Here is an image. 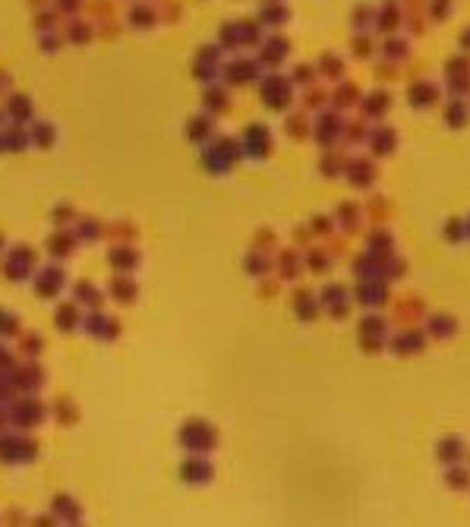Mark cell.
Wrapping results in <instances>:
<instances>
[{
	"label": "cell",
	"mask_w": 470,
	"mask_h": 527,
	"mask_svg": "<svg viewBox=\"0 0 470 527\" xmlns=\"http://www.w3.org/2000/svg\"><path fill=\"white\" fill-rule=\"evenodd\" d=\"M388 316H382V313L369 310L366 316H360V322H357V344H360V350L366 357H379L388 350Z\"/></svg>",
	"instance_id": "1"
},
{
	"label": "cell",
	"mask_w": 470,
	"mask_h": 527,
	"mask_svg": "<svg viewBox=\"0 0 470 527\" xmlns=\"http://www.w3.org/2000/svg\"><path fill=\"white\" fill-rule=\"evenodd\" d=\"M344 127H347V121L341 117V111H335V108L319 111V114H312V142H316L319 149L341 146Z\"/></svg>",
	"instance_id": "2"
},
{
	"label": "cell",
	"mask_w": 470,
	"mask_h": 527,
	"mask_svg": "<svg viewBox=\"0 0 470 527\" xmlns=\"http://www.w3.org/2000/svg\"><path fill=\"white\" fill-rule=\"evenodd\" d=\"M354 303H360L363 310H385V306H392V281L385 275L360 278L354 285Z\"/></svg>",
	"instance_id": "3"
},
{
	"label": "cell",
	"mask_w": 470,
	"mask_h": 527,
	"mask_svg": "<svg viewBox=\"0 0 470 527\" xmlns=\"http://www.w3.org/2000/svg\"><path fill=\"white\" fill-rule=\"evenodd\" d=\"M319 303H322V313H329L335 322H344V319H350V313H354V291H350L347 285H341V281H329V285L319 291Z\"/></svg>",
	"instance_id": "4"
},
{
	"label": "cell",
	"mask_w": 470,
	"mask_h": 527,
	"mask_svg": "<svg viewBox=\"0 0 470 527\" xmlns=\"http://www.w3.org/2000/svg\"><path fill=\"white\" fill-rule=\"evenodd\" d=\"M426 316H429V306H426V300L420 294H404V297L392 300V306H388V322L398 325V329L426 322Z\"/></svg>",
	"instance_id": "5"
},
{
	"label": "cell",
	"mask_w": 470,
	"mask_h": 527,
	"mask_svg": "<svg viewBox=\"0 0 470 527\" xmlns=\"http://www.w3.org/2000/svg\"><path fill=\"white\" fill-rule=\"evenodd\" d=\"M426 348H429V335L420 325H407V329H398L394 335H388V354L401 357V360L420 357Z\"/></svg>",
	"instance_id": "6"
},
{
	"label": "cell",
	"mask_w": 470,
	"mask_h": 527,
	"mask_svg": "<svg viewBox=\"0 0 470 527\" xmlns=\"http://www.w3.org/2000/svg\"><path fill=\"white\" fill-rule=\"evenodd\" d=\"M259 95H262V102H265V108L287 111L293 104V79L281 76V73H268L259 83Z\"/></svg>",
	"instance_id": "7"
},
{
	"label": "cell",
	"mask_w": 470,
	"mask_h": 527,
	"mask_svg": "<svg viewBox=\"0 0 470 527\" xmlns=\"http://www.w3.org/2000/svg\"><path fill=\"white\" fill-rule=\"evenodd\" d=\"M344 180H347L354 190L369 193L375 184H379V167H375L373 155H350L347 171H344Z\"/></svg>",
	"instance_id": "8"
},
{
	"label": "cell",
	"mask_w": 470,
	"mask_h": 527,
	"mask_svg": "<svg viewBox=\"0 0 470 527\" xmlns=\"http://www.w3.org/2000/svg\"><path fill=\"white\" fill-rule=\"evenodd\" d=\"M445 92L451 98L470 95V57H451L445 64Z\"/></svg>",
	"instance_id": "9"
},
{
	"label": "cell",
	"mask_w": 470,
	"mask_h": 527,
	"mask_svg": "<svg viewBox=\"0 0 470 527\" xmlns=\"http://www.w3.org/2000/svg\"><path fill=\"white\" fill-rule=\"evenodd\" d=\"M369 155H373L375 161L379 158H388V155L398 152V130L392 127V123H373V133H369V142H366Z\"/></svg>",
	"instance_id": "10"
},
{
	"label": "cell",
	"mask_w": 470,
	"mask_h": 527,
	"mask_svg": "<svg viewBox=\"0 0 470 527\" xmlns=\"http://www.w3.org/2000/svg\"><path fill=\"white\" fill-rule=\"evenodd\" d=\"M442 95L445 92L432 79H413L410 89H407V104L417 111H432L436 104H442Z\"/></svg>",
	"instance_id": "11"
},
{
	"label": "cell",
	"mask_w": 470,
	"mask_h": 527,
	"mask_svg": "<svg viewBox=\"0 0 470 527\" xmlns=\"http://www.w3.org/2000/svg\"><path fill=\"white\" fill-rule=\"evenodd\" d=\"M392 92H385V89H373V92H366L363 95V102H360V108H357V114L363 117V121H369V123H382L385 121V114L392 111Z\"/></svg>",
	"instance_id": "12"
},
{
	"label": "cell",
	"mask_w": 470,
	"mask_h": 527,
	"mask_svg": "<svg viewBox=\"0 0 470 527\" xmlns=\"http://www.w3.org/2000/svg\"><path fill=\"white\" fill-rule=\"evenodd\" d=\"M291 306H293V316H297L300 322H316V319L322 316V303H319V294L310 291V287H293Z\"/></svg>",
	"instance_id": "13"
},
{
	"label": "cell",
	"mask_w": 470,
	"mask_h": 527,
	"mask_svg": "<svg viewBox=\"0 0 470 527\" xmlns=\"http://www.w3.org/2000/svg\"><path fill=\"white\" fill-rule=\"evenodd\" d=\"M335 224H338V231H344L347 237H357L363 231V224H366V212H363L360 203L347 199V203H341L335 209Z\"/></svg>",
	"instance_id": "14"
},
{
	"label": "cell",
	"mask_w": 470,
	"mask_h": 527,
	"mask_svg": "<svg viewBox=\"0 0 470 527\" xmlns=\"http://www.w3.org/2000/svg\"><path fill=\"white\" fill-rule=\"evenodd\" d=\"M243 149H247V155H253V158H268L272 149H275L272 130H268L265 123H253V127H247V133H243Z\"/></svg>",
	"instance_id": "15"
},
{
	"label": "cell",
	"mask_w": 470,
	"mask_h": 527,
	"mask_svg": "<svg viewBox=\"0 0 470 527\" xmlns=\"http://www.w3.org/2000/svg\"><path fill=\"white\" fill-rule=\"evenodd\" d=\"M347 146H331V149H322V155H319V174H322L325 180H338L344 177V171H347Z\"/></svg>",
	"instance_id": "16"
},
{
	"label": "cell",
	"mask_w": 470,
	"mask_h": 527,
	"mask_svg": "<svg viewBox=\"0 0 470 527\" xmlns=\"http://www.w3.org/2000/svg\"><path fill=\"white\" fill-rule=\"evenodd\" d=\"M360 102H363V89L357 83H350V79H341V83H335V89H331V95H329V108H335V111H354V108H360Z\"/></svg>",
	"instance_id": "17"
},
{
	"label": "cell",
	"mask_w": 470,
	"mask_h": 527,
	"mask_svg": "<svg viewBox=\"0 0 470 527\" xmlns=\"http://www.w3.org/2000/svg\"><path fill=\"white\" fill-rule=\"evenodd\" d=\"M464 458H467V442H464V436H442L436 442V461L442 464V467H448V464H461Z\"/></svg>",
	"instance_id": "18"
},
{
	"label": "cell",
	"mask_w": 470,
	"mask_h": 527,
	"mask_svg": "<svg viewBox=\"0 0 470 527\" xmlns=\"http://www.w3.org/2000/svg\"><path fill=\"white\" fill-rule=\"evenodd\" d=\"M275 268H278V278H281V281H297L300 275L306 272V266H303V249H297V247L281 249V253H278V262H275Z\"/></svg>",
	"instance_id": "19"
},
{
	"label": "cell",
	"mask_w": 470,
	"mask_h": 527,
	"mask_svg": "<svg viewBox=\"0 0 470 527\" xmlns=\"http://www.w3.org/2000/svg\"><path fill=\"white\" fill-rule=\"evenodd\" d=\"M366 253H373L375 259H382V262H385L388 256L398 253V249H394V234L385 228V224H375V228L366 234Z\"/></svg>",
	"instance_id": "20"
},
{
	"label": "cell",
	"mask_w": 470,
	"mask_h": 527,
	"mask_svg": "<svg viewBox=\"0 0 470 527\" xmlns=\"http://www.w3.org/2000/svg\"><path fill=\"white\" fill-rule=\"evenodd\" d=\"M423 329L429 341H451L457 335V319L451 313H436V316H426Z\"/></svg>",
	"instance_id": "21"
},
{
	"label": "cell",
	"mask_w": 470,
	"mask_h": 527,
	"mask_svg": "<svg viewBox=\"0 0 470 527\" xmlns=\"http://www.w3.org/2000/svg\"><path fill=\"white\" fill-rule=\"evenodd\" d=\"M284 136L293 142H310L312 139V117L310 111H293L284 117Z\"/></svg>",
	"instance_id": "22"
},
{
	"label": "cell",
	"mask_w": 470,
	"mask_h": 527,
	"mask_svg": "<svg viewBox=\"0 0 470 527\" xmlns=\"http://www.w3.org/2000/svg\"><path fill=\"white\" fill-rule=\"evenodd\" d=\"M363 212H366L369 224H388L394 215V203L385 196V193H373V196L363 203Z\"/></svg>",
	"instance_id": "23"
},
{
	"label": "cell",
	"mask_w": 470,
	"mask_h": 527,
	"mask_svg": "<svg viewBox=\"0 0 470 527\" xmlns=\"http://www.w3.org/2000/svg\"><path fill=\"white\" fill-rule=\"evenodd\" d=\"M442 121L448 130H464L470 123V104L464 102V98L448 95V102H445V108H442Z\"/></svg>",
	"instance_id": "24"
},
{
	"label": "cell",
	"mask_w": 470,
	"mask_h": 527,
	"mask_svg": "<svg viewBox=\"0 0 470 527\" xmlns=\"http://www.w3.org/2000/svg\"><path fill=\"white\" fill-rule=\"evenodd\" d=\"M401 26H404V10H401L398 4H392V0H388L385 7L375 10V29H379L382 35H394Z\"/></svg>",
	"instance_id": "25"
},
{
	"label": "cell",
	"mask_w": 470,
	"mask_h": 527,
	"mask_svg": "<svg viewBox=\"0 0 470 527\" xmlns=\"http://www.w3.org/2000/svg\"><path fill=\"white\" fill-rule=\"evenodd\" d=\"M331 262H335V256H331L329 249L322 247V243H312L310 249H303V266H306V272H312V275H329Z\"/></svg>",
	"instance_id": "26"
},
{
	"label": "cell",
	"mask_w": 470,
	"mask_h": 527,
	"mask_svg": "<svg viewBox=\"0 0 470 527\" xmlns=\"http://www.w3.org/2000/svg\"><path fill=\"white\" fill-rule=\"evenodd\" d=\"M369 133H373V123L363 121V117H354V121H347V127H344L341 146H347V149L366 146V142H369Z\"/></svg>",
	"instance_id": "27"
},
{
	"label": "cell",
	"mask_w": 470,
	"mask_h": 527,
	"mask_svg": "<svg viewBox=\"0 0 470 527\" xmlns=\"http://www.w3.org/2000/svg\"><path fill=\"white\" fill-rule=\"evenodd\" d=\"M287 54H291V45H287V39H278V35H275V39H268L265 45H262V51H259V60L265 67H278V64H284V57Z\"/></svg>",
	"instance_id": "28"
},
{
	"label": "cell",
	"mask_w": 470,
	"mask_h": 527,
	"mask_svg": "<svg viewBox=\"0 0 470 527\" xmlns=\"http://www.w3.org/2000/svg\"><path fill=\"white\" fill-rule=\"evenodd\" d=\"M382 266H385V262L375 259L373 253H366V249H363L360 256H354V262H350V272H354L357 281H360V278H379Z\"/></svg>",
	"instance_id": "29"
},
{
	"label": "cell",
	"mask_w": 470,
	"mask_h": 527,
	"mask_svg": "<svg viewBox=\"0 0 470 527\" xmlns=\"http://www.w3.org/2000/svg\"><path fill=\"white\" fill-rule=\"evenodd\" d=\"M445 489H451V493H470V467L467 464H448L445 467Z\"/></svg>",
	"instance_id": "30"
},
{
	"label": "cell",
	"mask_w": 470,
	"mask_h": 527,
	"mask_svg": "<svg viewBox=\"0 0 470 527\" xmlns=\"http://www.w3.org/2000/svg\"><path fill=\"white\" fill-rule=\"evenodd\" d=\"M382 57L385 60H394V64H404L410 57V41L401 39V35H385V41L379 45Z\"/></svg>",
	"instance_id": "31"
},
{
	"label": "cell",
	"mask_w": 470,
	"mask_h": 527,
	"mask_svg": "<svg viewBox=\"0 0 470 527\" xmlns=\"http://www.w3.org/2000/svg\"><path fill=\"white\" fill-rule=\"evenodd\" d=\"M329 95H331V92L325 89V85H319V83L306 85L303 95H300V102H303V111H310V114H319V111H325V108H329Z\"/></svg>",
	"instance_id": "32"
},
{
	"label": "cell",
	"mask_w": 470,
	"mask_h": 527,
	"mask_svg": "<svg viewBox=\"0 0 470 527\" xmlns=\"http://www.w3.org/2000/svg\"><path fill=\"white\" fill-rule=\"evenodd\" d=\"M316 67H319V76L329 79V83H341L344 79V57H338V54L325 51Z\"/></svg>",
	"instance_id": "33"
},
{
	"label": "cell",
	"mask_w": 470,
	"mask_h": 527,
	"mask_svg": "<svg viewBox=\"0 0 470 527\" xmlns=\"http://www.w3.org/2000/svg\"><path fill=\"white\" fill-rule=\"evenodd\" d=\"M180 439H186L190 442V449H215V430L212 426H190L186 432H180Z\"/></svg>",
	"instance_id": "34"
},
{
	"label": "cell",
	"mask_w": 470,
	"mask_h": 527,
	"mask_svg": "<svg viewBox=\"0 0 470 527\" xmlns=\"http://www.w3.org/2000/svg\"><path fill=\"white\" fill-rule=\"evenodd\" d=\"M442 237L448 243H455V247H457V243H464V240H467V218L451 215L448 221L442 224Z\"/></svg>",
	"instance_id": "35"
},
{
	"label": "cell",
	"mask_w": 470,
	"mask_h": 527,
	"mask_svg": "<svg viewBox=\"0 0 470 527\" xmlns=\"http://www.w3.org/2000/svg\"><path fill=\"white\" fill-rule=\"evenodd\" d=\"M407 268H410V262H407L404 256L394 253V256H388V259H385V266H382V275H385L392 285H398V281L407 278Z\"/></svg>",
	"instance_id": "36"
},
{
	"label": "cell",
	"mask_w": 470,
	"mask_h": 527,
	"mask_svg": "<svg viewBox=\"0 0 470 527\" xmlns=\"http://www.w3.org/2000/svg\"><path fill=\"white\" fill-rule=\"evenodd\" d=\"M375 48H379V45H375V41L369 39L366 32H357L354 41H350V54H354V57H360V60H369V57H373Z\"/></svg>",
	"instance_id": "37"
},
{
	"label": "cell",
	"mask_w": 470,
	"mask_h": 527,
	"mask_svg": "<svg viewBox=\"0 0 470 527\" xmlns=\"http://www.w3.org/2000/svg\"><path fill=\"white\" fill-rule=\"evenodd\" d=\"M259 76V67L253 60H237L230 64V83H249V79Z\"/></svg>",
	"instance_id": "38"
},
{
	"label": "cell",
	"mask_w": 470,
	"mask_h": 527,
	"mask_svg": "<svg viewBox=\"0 0 470 527\" xmlns=\"http://www.w3.org/2000/svg\"><path fill=\"white\" fill-rule=\"evenodd\" d=\"M293 85H300V89H306V85L319 83V67H310V64H297L291 73Z\"/></svg>",
	"instance_id": "39"
},
{
	"label": "cell",
	"mask_w": 470,
	"mask_h": 527,
	"mask_svg": "<svg viewBox=\"0 0 470 527\" xmlns=\"http://www.w3.org/2000/svg\"><path fill=\"white\" fill-rule=\"evenodd\" d=\"M272 259H268L265 253H259V249H256V253H249L247 256V272L249 275H256V278H262V275H268L272 272Z\"/></svg>",
	"instance_id": "40"
},
{
	"label": "cell",
	"mask_w": 470,
	"mask_h": 527,
	"mask_svg": "<svg viewBox=\"0 0 470 527\" xmlns=\"http://www.w3.org/2000/svg\"><path fill=\"white\" fill-rule=\"evenodd\" d=\"M306 224L312 228V234L322 240V237H329V234H335V215H312V218H306Z\"/></svg>",
	"instance_id": "41"
},
{
	"label": "cell",
	"mask_w": 470,
	"mask_h": 527,
	"mask_svg": "<svg viewBox=\"0 0 470 527\" xmlns=\"http://www.w3.org/2000/svg\"><path fill=\"white\" fill-rule=\"evenodd\" d=\"M350 22H354L357 32H366L369 26H375V10L366 7V4H360V7H354V16H350Z\"/></svg>",
	"instance_id": "42"
},
{
	"label": "cell",
	"mask_w": 470,
	"mask_h": 527,
	"mask_svg": "<svg viewBox=\"0 0 470 527\" xmlns=\"http://www.w3.org/2000/svg\"><path fill=\"white\" fill-rule=\"evenodd\" d=\"M291 243H293V247H297V249H310L312 247V243H319V237L316 234H312V228H310V224H297V228H293V234H291Z\"/></svg>",
	"instance_id": "43"
},
{
	"label": "cell",
	"mask_w": 470,
	"mask_h": 527,
	"mask_svg": "<svg viewBox=\"0 0 470 527\" xmlns=\"http://www.w3.org/2000/svg\"><path fill=\"white\" fill-rule=\"evenodd\" d=\"M319 243H322V247L329 249V253L335 256V259H341V256L347 253V234H344V231H341V234H329V237H322Z\"/></svg>",
	"instance_id": "44"
},
{
	"label": "cell",
	"mask_w": 470,
	"mask_h": 527,
	"mask_svg": "<svg viewBox=\"0 0 470 527\" xmlns=\"http://www.w3.org/2000/svg\"><path fill=\"white\" fill-rule=\"evenodd\" d=\"M253 247L259 249V253H272V249L278 247V234H275L272 228H262V231H256V237H253Z\"/></svg>",
	"instance_id": "45"
},
{
	"label": "cell",
	"mask_w": 470,
	"mask_h": 527,
	"mask_svg": "<svg viewBox=\"0 0 470 527\" xmlns=\"http://www.w3.org/2000/svg\"><path fill=\"white\" fill-rule=\"evenodd\" d=\"M451 7H455V0H429V4H426V13H429V20L445 22L451 16Z\"/></svg>",
	"instance_id": "46"
},
{
	"label": "cell",
	"mask_w": 470,
	"mask_h": 527,
	"mask_svg": "<svg viewBox=\"0 0 470 527\" xmlns=\"http://www.w3.org/2000/svg\"><path fill=\"white\" fill-rule=\"evenodd\" d=\"M375 79H379V83H394V79H401V70H398V64H394V60H385L382 57L379 64H375Z\"/></svg>",
	"instance_id": "47"
},
{
	"label": "cell",
	"mask_w": 470,
	"mask_h": 527,
	"mask_svg": "<svg viewBox=\"0 0 470 527\" xmlns=\"http://www.w3.org/2000/svg\"><path fill=\"white\" fill-rule=\"evenodd\" d=\"M262 22H268V26H281V22H287V7H284V4H268L265 13H262Z\"/></svg>",
	"instance_id": "48"
},
{
	"label": "cell",
	"mask_w": 470,
	"mask_h": 527,
	"mask_svg": "<svg viewBox=\"0 0 470 527\" xmlns=\"http://www.w3.org/2000/svg\"><path fill=\"white\" fill-rule=\"evenodd\" d=\"M278 287H281V278H278V275H275V278L262 275V281H259V294H262V297H275V294H278Z\"/></svg>",
	"instance_id": "49"
},
{
	"label": "cell",
	"mask_w": 470,
	"mask_h": 527,
	"mask_svg": "<svg viewBox=\"0 0 470 527\" xmlns=\"http://www.w3.org/2000/svg\"><path fill=\"white\" fill-rule=\"evenodd\" d=\"M186 477H190V480H209V477H212V464L205 467L202 461H193L190 467H186Z\"/></svg>",
	"instance_id": "50"
},
{
	"label": "cell",
	"mask_w": 470,
	"mask_h": 527,
	"mask_svg": "<svg viewBox=\"0 0 470 527\" xmlns=\"http://www.w3.org/2000/svg\"><path fill=\"white\" fill-rule=\"evenodd\" d=\"M205 104H212V108H228V98H224V95H221V92H218V89H215V95H212V98H209V95H205Z\"/></svg>",
	"instance_id": "51"
},
{
	"label": "cell",
	"mask_w": 470,
	"mask_h": 527,
	"mask_svg": "<svg viewBox=\"0 0 470 527\" xmlns=\"http://www.w3.org/2000/svg\"><path fill=\"white\" fill-rule=\"evenodd\" d=\"M461 48H464V51L470 54V26H467V29H464V32H461Z\"/></svg>",
	"instance_id": "52"
},
{
	"label": "cell",
	"mask_w": 470,
	"mask_h": 527,
	"mask_svg": "<svg viewBox=\"0 0 470 527\" xmlns=\"http://www.w3.org/2000/svg\"><path fill=\"white\" fill-rule=\"evenodd\" d=\"M205 130H212V127H205V123H193L190 133H193V136H205Z\"/></svg>",
	"instance_id": "53"
},
{
	"label": "cell",
	"mask_w": 470,
	"mask_h": 527,
	"mask_svg": "<svg viewBox=\"0 0 470 527\" xmlns=\"http://www.w3.org/2000/svg\"><path fill=\"white\" fill-rule=\"evenodd\" d=\"M467 240H470V215H467Z\"/></svg>",
	"instance_id": "54"
},
{
	"label": "cell",
	"mask_w": 470,
	"mask_h": 527,
	"mask_svg": "<svg viewBox=\"0 0 470 527\" xmlns=\"http://www.w3.org/2000/svg\"><path fill=\"white\" fill-rule=\"evenodd\" d=\"M467 467H470V449H467Z\"/></svg>",
	"instance_id": "55"
},
{
	"label": "cell",
	"mask_w": 470,
	"mask_h": 527,
	"mask_svg": "<svg viewBox=\"0 0 470 527\" xmlns=\"http://www.w3.org/2000/svg\"><path fill=\"white\" fill-rule=\"evenodd\" d=\"M272 4H278V0H272Z\"/></svg>",
	"instance_id": "56"
}]
</instances>
